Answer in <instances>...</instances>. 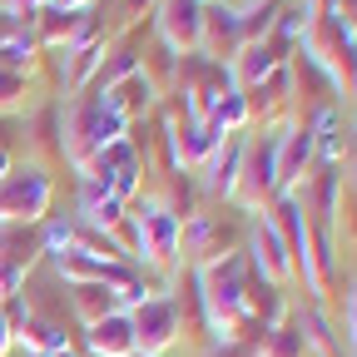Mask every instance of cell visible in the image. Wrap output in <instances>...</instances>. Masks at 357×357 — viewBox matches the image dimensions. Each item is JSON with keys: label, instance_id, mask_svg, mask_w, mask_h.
Returning <instances> with one entry per match:
<instances>
[{"label": "cell", "instance_id": "6da1fadb", "mask_svg": "<svg viewBox=\"0 0 357 357\" xmlns=\"http://www.w3.org/2000/svg\"><path fill=\"white\" fill-rule=\"evenodd\" d=\"M10 347V323H6V312H0V352Z\"/></svg>", "mask_w": 357, "mask_h": 357}]
</instances>
